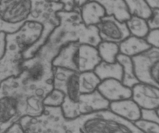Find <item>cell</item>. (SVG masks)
<instances>
[{
    "mask_svg": "<svg viewBox=\"0 0 159 133\" xmlns=\"http://www.w3.org/2000/svg\"><path fill=\"white\" fill-rule=\"evenodd\" d=\"M145 39L151 44V47L159 48V29L150 30Z\"/></svg>",
    "mask_w": 159,
    "mask_h": 133,
    "instance_id": "obj_26",
    "label": "cell"
},
{
    "mask_svg": "<svg viewBox=\"0 0 159 133\" xmlns=\"http://www.w3.org/2000/svg\"><path fill=\"white\" fill-rule=\"evenodd\" d=\"M131 98L141 109H156L159 107V88L140 82L132 87Z\"/></svg>",
    "mask_w": 159,
    "mask_h": 133,
    "instance_id": "obj_12",
    "label": "cell"
},
{
    "mask_svg": "<svg viewBox=\"0 0 159 133\" xmlns=\"http://www.w3.org/2000/svg\"><path fill=\"white\" fill-rule=\"evenodd\" d=\"M20 117L17 99L9 94H0V133L6 132Z\"/></svg>",
    "mask_w": 159,
    "mask_h": 133,
    "instance_id": "obj_11",
    "label": "cell"
},
{
    "mask_svg": "<svg viewBox=\"0 0 159 133\" xmlns=\"http://www.w3.org/2000/svg\"><path fill=\"white\" fill-rule=\"evenodd\" d=\"M116 60L123 66V79H122V82L125 86L132 88L134 86L140 82L137 76H136L132 58L126 55L122 54V53H119L117 57H116Z\"/></svg>",
    "mask_w": 159,
    "mask_h": 133,
    "instance_id": "obj_19",
    "label": "cell"
},
{
    "mask_svg": "<svg viewBox=\"0 0 159 133\" xmlns=\"http://www.w3.org/2000/svg\"><path fill=\"white\" fill-rule=\"evenodd\" d=\"M7 50V33L0 32V59L4 56Z\"/></svg>",
    "mask_w": 159,
    "mask_h": 133,
    "instance_id": "obj_29",
    "label": "cell"
},
{
    "mask_svg": "<svg viewBox=\"0 0 159 133\" xmlns=\"http://www.w3.org/2000/svg\"><path fill=\"white\" fill-rule=\"evenodd\" d=\"M97 90L109 102L132 97V88L125 86L121 80L112 78L102 80Z\"/></svg>",
    "mask_w": 159,
    "mask_h": 133,
    "instance_id": "obj_13",
    "label": "cell"
},
{
    "mask_svg": "<svg viewBox=\"0 0 159 133\" xmlns=\"http://www.w3.org/2000/svg\"><path fill=\"white\" fill-rule=\"evenodd\" d=\"M94 72L102 81L111 78L122 81L123 76V66L118 61L115 62L102 61L94 68Z\"/></svg>",
    "mask_w": 159,
    "mask_h": 133,
    "instance_id": "obj_18",
    "label": "cell"
},
{
    "mask_svg": "<svg viewBox=\"0 0 159 133\" xmlns=\"http://www.w3.org/2000/svg\"><path fill=\"white\" fill-rule=\"evenodd\" d=\"M155 111H156V112H157V115L159 116V107L157 108H156L155 109Z\"/></svg>",
    "mask_w": 159,
    "mask_h": 133,
    "instance_id": "obj_34",
    "label": "cell"
},
{
    "mask_svg": "<svg viewBox=\"0 0 159 133\" xmlns=\"http://www.w3.org/2000/svg\"><path fill=\"white\" fill-rule=\"evenodd\" d=\"M97 48L102 61L107 62H115L117 61L116 57L119 53V44L118 43L102 41Z\"/></svg>",
    "mask_w": 159,
    "mask_h": 133,
    "instance_id": "obj_22",
    "label": "cell"
},
{
    "mask_svg": "<svg viewBox=\"0 0 159 133\" xmlns=\"http://www.w3.org/2000/svg\"><path fill=\"white\" fill-rule=\"evenodd\" d=\"M99 2L105 9L106 16H114L119 21L126 22L129 17L127 7L124 0H94Z\"/></svg>",
    "mask_w": 159,
    "mask_h": 133,
    "instance_id": "obj_17",
    "label": "cell"
},
{
    "mask_svg": "<svg viewBox=\"0 0 159 133\" xmlns=\"http://www.w3.org/2000/svg\"><path fill=\"white\" fill-rule=\"evenodd\" d=\"M132 59L139 81L159 88V48L151 47Z\"/></svg>",
    "mask_w": 159,
    "mask_h": 133,
    "instance_id": "obj_7",
    "label": "cell"
},
{
    "mask_svg": "<svg viewBox=\"0 0 159 133\" xmlns=\"http://www.w3.org/2000/svg\"><path fill=\"white\" fill-rule=\"evenodd\" d=\"M109 104L96 90L91 94H80L73 102L64 101L62 109L66 118L73 119L92 111L108 108Z\"/></svg>",
    "mask_w": 159,
    "mask_h": 133,
    "instance_id": "obj_8",
    "label": "cell"
},
{
    "mask_svg": "<svg viewBox=\"0 0 159 133\" xmlns=\"http://www.w3.org/2000/svg\"><path fill=\"white\" fill-rule=\"evenodd\" d=\"M101 62L96 46L86 43L70 42L60 48L52 64L56 67L80 73L94 70Z\"/></svg>",
    "mask_w": 159,
    "mask_h": 133,
    "instance_id": "obj_5",
    "label": "cell"
},
{
    "mask_svg": "<svg viewBox=\"0 0 159 133\" xmlns=\"http://www.w3.org/2000/svg\"><path fill=\"white\" fill-rule=\"evenodd\" d=\"M102 41L119 44L130 35L126 22H122L114 16H105L97 25Z\"/></svg>",
    "mask_w": 159,
    "mask_h": 133,
    "instance_id": "obj_10",
    "label": "cell"
},
{
    "mask_svg": "<svg viewBox=\"0 0 159 133\" xmlns=\"http://www.w3.org/2000/svg\"><path fill=\"white\" fill-rule=\"evenodd\" d=\"M108 108L129 122H135L141 118L142 109L132 98L110 102Z\"/></svg>",
    "mask_w": 159,
    "mask_h": 133,
    "instance_id": "obj_14",
    "label": "cell"
},
{
    "mask_svg": "<svg viewBox=\"0 0 159 133\" xmlns=\"http://www.w3.org/2000/svg\"><path fill=\"white\" fill-rule=\"evenodd\" d=\"M59 2L63 5V9H62V10H64V11H76V7H75L74 0H60V2Z\"/></svg>",
    "mask_w": 159,
    "mask_h": 133,
    "instance_id": "obj_30",
    "label": "cell"
},
{
    "mask_svg": "<svg viewBox=\"0 0 159 133\" xmlns=\"http://www.w3.org/2000/svg\"><path fill=\"white\" fill-rule=\"evenodd\" d=\"M130 15L138 16L148 20L152 15V9L146 0H124Z\"/></svg>",
    "mask_w": 159,
    "mask_h": 133,
    "instance_id": "obj_23",
    "label": "cell"
},
{
    "mask_svg": "<svg viewBox=\"0 0 159 133\" xmlns=\"http://www.w3.org/2000/svg\"><path fill=\"white\" fill-rule=\"evenodd\" d=\"M66 98V94L63 91L59 89L53 88L45 97L43 104L45 106L62 107Z\"/></svg>",
    "mask_w": 159,
    "mask_h": 133,
    "instance_id": "obj_24",
    "label": "cell"
},
{
    "mask_svg": "<svg viewBox=\"0 0 159 133\" xmlns=\"http://www.w3.org/2000/svg\"><path fill=\"white\" fill-rule=\"evenodd\" d=\"M89 0H74L75 7H76V11L80 12V10L84 4H86Z\"/></svg>",
    "mask_w": 159,
    "mask_h": 133,
    "instance_id": "obj_32",
    "label": "cell"
},
{
    "mask_svg": "<svg viewBox=\"0 0 159 133\" xmlns=\"http://www.w3.org/2000/svg\"><path fill=\"white\" fill-rule=\"evenodd\" d=\"M66 120L62 107L45 106L41 114L35 116H22L18 122L24 132L67 133Z\"/></svg>",
    "mask_w": 159,
    "mask_h": 133,
    "instance_id": "obj_6",
    "label": "cell"
},
{
    "mask_svg": "<svg viewBox=\"0 0 159 133\" xmlns=\"http://www.w3.org/2000/svg\"><path fill=\"white\" fill-rule=\"evenodd\" d=\"M7 133H24V131L19 122H16L7 130Z\"/></svg>",
    "mask_w": 159,
    "mask_h": 133,
    "instance_id": "obj_31",
    "label": "cell"
},
{
    "mask_svg": "<svg viewBox=\"0 0 159 133\" xmlns=\"http://www.w3.org/2000/svg\"><path fill=\"white\" fill-rule=\"evenodd\" d=\"M141 118L152 121L159 125V116L155 109H142Z\"/></svg>",
    "mask_w": 159,
    "mask_h": 133,
    "instance_id": "obj_28",
    "label": "cell"
},
{
    "mask_svg": "<svg viewBox=\"0 0 159 133\" xmlns=\"http://www.w3.org/2000/svg\"><path fill=\"white\" fill-rule=\"evenodd\" d=\"M67 133H142L132 122L109 108L98 110L65 122Z\"/></svg>",
    "mask_w": 159,
    "mask_h": 133,
    "instance_id": "obj_4",
    "label": "cell"
},
{
    "mask_svg": "<svg viewBox=\"0 0 159 133\" xmlns=\"http://www.w3.org/2000/svg\"><path fill=\"white\" fill-rule=\"evenodd\" d=\"M143 132L159 133V125L152 121L140 118L134 122Z\"/></svg>",
    "mask_w": 159,
    "mask_h": 133,
    "instance_id": "obj_25",
    "label": "cell"
},
{
    "mask_svg": "<svg viewBox=\"0 0 159 133\" xmlns=\"http://www.w3.org/2000/svg\"><path fill=\"white\" fill-rule=\"evenodd\" d=\"M57 16L59 25L55 27L44 44L56 55L60 48L68 43H86L97 47L102 41L97 26H87L82 20L80 12L60 10Z\"/></svg>",
    "mask_w": 159,
    "mask_h": 133,
    "instance_id": "obj_3",
    "label": "cell"
},
{
    "mask_svg": "<svg viewBox=\"0 0 159 133\" xmlns=\"http://www.w3.org/2000/svg\"><path fill=\"white\" fill-rule=\"evenodd\" d=\"M152 15L148 20L150 30L159 29V9H153Z\"/></svg>",
    "mask_w": 159,
    "mask_h": 133,
    "instance_id": "obj_27",
    "label": "cell"
},
{
    "mask_svg": "<svg viewBox=\"0 0 159 133\" xmlns=\"http://www.w3.org/2000/svg\"><path fill=\"white\" fill-rule=\"evenodd\" d=\"M62 9V3L51 0H0V32L16 33L27 21H38L45 27V43L59 25L57 13Z\"/></svg>",
    "mask_w": 159,
    "mask_h": 133,
    "instance_id": "obj_2",
    "label": "cell"
},
{
    "mask_svg": "<svg viewBox=\"0 0 159 133\" xmlns=\"http://www.w3.org/2000/svg\"><path fill=\"white\" fill-rule=\"evenodd\" d=\"M51 1H52V2H60V0H51Z\"/></svg>",
    "mask_w": 159,
    "mask_h": 133,
    "instance_id": "obj_35",
    "label": "cell"
},
{
    "mask_svg": "<svg viewBox=\"0 0 159 133\" xmlns=\"http://www.w3.org/2000/svg\"><path fill=\"white\" fill-rule=\"evenodd\" d=\"M79 74L72 70L54 66V88L63 91L66 94L64 101L73 102L80 93Z\"/></svg>",
    "mask_w": 159,
    "mask_h": 133,
    "instance_id": "obj_9",
    "label": "cell"
},
{
    "mask_svg": "<svg viewBox=\"0 0 159 133\" xmlns=\"http://www.w3.org/2000/svg\"><path fill=\"white\" fill-rule=\"evenodd\" d=\"M119 53L133 58L151 48V45L145 38L129 35L119 43Z\"/></svg>",
    "mask_w": 159,
    "mask_h": 133,
    "instance_id": "obj_16",
    "label": "cell"
},
{
    "mask_svg": "<svg viewBox=\"0 0 159 133\" xmlns=\"http://www.w3.org/2000/svg\"><path fill=\"white\" fill-rule=\"evenodd\" d=\"M56 54L42 45L38 52L21 64V72L0 84V94L13 96L19 101L21 117L35 116L45 108L43 100L54 88Z\"/></svg>",
    "mask_w": 159,
    "mask_h": 133,
    "instance_id": "obj_1",
    "label": "cell"
},
{
    "mask_svg": "<svg viewBox=\"0 0 159 133\" xmlns=\"http://www.w3.org/2000/svg\"><path fill=\"white\" fill-rule=\"evenodd\" d=\"M80 16L87 26H97L106 16L104 7L99 2L89 0L80 10Z\"/></svg>",
    "mask_w": 159,
    "mask_h": 133,
    "instance_id": "obj_15",
    "label": "cell"
},
{
    "mask_svg": "<svg viewBox=\"0 0 159 133\" xmlns=\"http://www.w3.org/2000/svg\"><path fill=\"white\" fill-rule=\"evenodd\" d=\"M102 82L94 70L84 72L79 74L80 93V94H91L95 91Z\"/></svg>",
    "mask_w": 159,
    "mask_h": 133,
    "instance_id": "obj_20",
    "label": "cell"
},
{
    "mask_svg": "<svg viewBox=\"0 0 159 133\" xmlns=\"http://www.w3.org/2000/svg\"><path fill=\"white\" fill-rule=\"evenodd\" d=\"M151 9H159V0H146Z\"/></svg>",
    "mask_w": 159,
    "mask_h": 133,
    "instance_id": "obj_33",
    "label": "cell"
},
{
    "mask_svg": "<svg viewBox=\"0 0 159 133\" xmlns=\"http://www.w3.org/2000/svg\"><path fill=\"white\" fill-rule=\"evenodd\" d=\"M126 24L130 35L138 38H145L151 30L148 26V20L138 16L131 15L130 17L126 21Z\"/></svg>",
    "mask_w": 159,
    "mask_h": 133,
    "instance_id": "obj_21",
    "label": "cell"
}]
</instances>
